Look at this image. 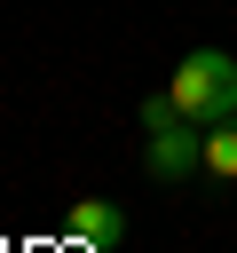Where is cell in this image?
Listing matches in <instances>:
<instances>
[{
  "instance_id": "cell-4",
  "label": "cell",
  "mask_w": 237,
  "mask_h": 253,
  "mask_svg": "<svg viewBox=\"0 0 237 253\" xmlns=\"http://www.w3.org/2000/svg\"><path fill=\"white\" fill-rule=\"evenodd\" d=\"M205 174L213 182H237V111L205 126Z\"/></svg>"
},
{
  "instance_id": "cell-2",
  "label": "cell",
  "mask_w": 237,
  "mask_h": 253,
  "mask_svg": "<svg viewBox=\"0 0 237 253\" xmlns=\"http://www.w3.org/2000/svg\"><path fill=\"white\" fill-rule=\"evenodd\" d=\"M198 126H213V119H229L237 111V63L221 55V47H190L182 63H174V87H166Z\"/></svg>"
},
{
  "instance_id": "cell-1",
  "label": "cell",
  "mask_w": 237,
  "mask_h": 253,
  "mask_svg": "<svg viewBox=\"0 0 237 253\" xmlns=\"http://www.w3.org/2000/svg\"><path fill=\"white\" fill-rule=\"evenodd\" d=\"M142 126H150V142H142L150 182H190V166H205V126L174 95H142Z\"/></svg>"
},
{
  "instance_id": "cell-3",
  "label": "cell",
  "mask_w": 237,
  "mask_h": 253,
  "mask_svg": "<svg viewBox=\"0 0 237 253\" xmlns=\"http://www.w3.org/2000/svg\"><path fill=\"white\" fill-rule=\"evenodd\" d=\"M63 237H71V245H87V253H111V245L126 237V213H118L111 198H79V206L63 213Z\"/></svg>"
}]
</instances>
